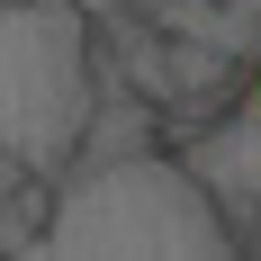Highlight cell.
Wrapping results in <instances>:
<instances>
[{"mask_svg":"<svg viewBox=\"0 0 261 261\" xmlns=\"http://www.w3.org/2000/svg\"><path fill=\"white\" fill-rule=\"evenodd\" d=\"M189 171L216 189L225 216H252L261 207V117H234V126H216L207 144H189Z\"/></svg>","mask_w":261,"mask_h":261,"instance_id":"4","label":"cell"},{"mask_svg":"<svg viewBox=\"0 0 261 261\" xmlns=\"http://www.w3.org/2000/svg\"><path fill=\"white\" fill-rule=\"evenodd\" d=\"M36 252L45 261H225L243 252V234L180 153L135 144L108 162H72L54 180Z\"/></svg>","mask_w":261,"mask_h":261,"instance_id":"1","label":"cell"},{"mask_svg":"<svg viewBox=\"0 0 261 261\" xmlns=\"http://www.w3.org/2000/svg\"><path fill=\"white\" fill-rule=\"evenodd\" d=\"M126 9L162 36H189V45L243 63V72L261 63V0H126Z\"/></svg>","mask_w":261,"mask_h":261,"instance_id":"3","label":"cell"},{"mask_svg":"<svg viewBox=\"0 0 261 261\" xmlns=\"http://www.w3.org/2000/svg\"><path fill=\"white\" fill-rule=\"evenodd\" d=\"M99 90V18L81 0H0V144L63 180Z\"/></svg>","mask_w":261,"mask_h":261,"instance_id":"2","label":"cell"},{"mask_svg":"<svg viewBox=\"0 0 261 261\" xmlns=\"http://www.w3.org/2000/svg\"><path fill=\"white\" fill-rule=\"evenodd\" d=\"M81 9H90V18H108V9H126V0H81Z\"/></svg>","mask_w":261,"mask_h":261,"instance_id":"6","label":"cell"},{"mask_svg":"<svg viewBox=\"0 0 261 261\" xmlns=\"http://www.w3.org/2000/svg\"><path fill=\"white\" fill-rule=\"evenodd\" d=\"M45 207H54V180H45V171H27V162L0 144V252H36Z\"/></svg>","mask_w":261,"mask_h":261,"instance_id":"5","label":"cell"}]
</instances>
